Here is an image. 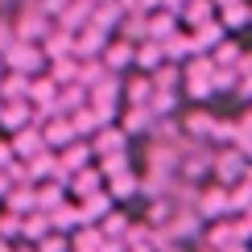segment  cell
<instances>
[{
    "instance_id": "cell-24",
    "label": "cell",
    "mask_w": 252,
    "mask_h": 252,
    "mask_svg": "<svg viewBox=\"0 0 252 252\" xmlns=\"http://www.w3.org/2000/svg\"><path fill=\"white\" fill-rule=\"evenodd\" d=\"M120 95H124V103H136V108H145V103H149V95H153V83H149V75H141V70H136L132 79H124Z\"/></svg>"
},
{
    "instance_id": "cell-21",
    "label": "cell",
    "mask_w": 252,
    "mask_h": 252,
    "mask_svg": "<svg viewBox=\"0 0 252 252\" xmlns=\"http://www.w3.org/2000/svg\"><path fill=\"white\" fill-rule=\"evenodd\" d=\"M25 124H33V108H29L25 99L21 103H0V128L4 132H17V128H25Z\"/></svg>"
},
{
    "instance_id": "cell-46",
    "label": "cell",
    "mask_w": 252,
    "mask_h": 252,
    "mask_svg": "<svg viewBox=\"0 0 252 252\" xmlns=\"http://www.w3.org/2000/svg\"><path fill=\"white\" fill-rule=\"evenodd\" d=\"M13 161H17V157H13V149H8V141H0V174H4Z\"/></svg>"
},
{
    "instance_id": "cell-17",
    "label": "cell",
    "mask_w": 252,
    "mask_h": 252,
    "mask_svg": "<svg viewBox=\"0 0 252 252\" xmlns=\"http://www.w3.org/2000/svg\"><path fill=\"white\" fill-rule=\"evenodd\" d=\"M79 108H87V87H83V83L58 87V95H54V112L58 116H70V112H79Z\"/></svg>"
},
{
    "instance_id": "cell-29",
    "label": "cell",
    "mask_w": 252,
    "mask_h": 252,
    "mask_svg": "<svg viewBox=\"0 0 252 252\" xmlns=\"http://www.w3.org/2000/svg\"><path fill=\"white\" fill-rule=\"evenodd\" d=\"M46 75L54 79L58 87H66V83L79 79V58H75V54H66V58H50V62H46Z\"/></svg>"
},
{
    "instance_id": "cell-42",
    "label": "cell",
    "mask_w": 252,
    "mask_h": 252,
    "mask_svg": "<svg viewBox=\"0 0 252 252\" xmlns=\"http://www.w3.org/2000/svg\"><path fill=\"white\" fill-rule=\"evenodd\" d=\"M186 95L198 99V103L211 99V95H215V91H211V79H186Z\"/></svg>"
},
{
    "instance_id": "cell-6",
    "label": "cell",
    "mask_w": 252,
    "mask_h": 252,
    "mask_svg": "<svg viewBox=\"0 0 252 252\" xmlns=\"http://www.w3.org/2000/svg\"><path fill=\"white\" fill-rule=\"evenodd\" d=\"M87 145H91V157H95V161L99 157H112V153H128V136H124L120 124H103Z\"/></svg>"
},
{
    "instance_id": "cell-30",
    "label": "cell",
    "mask_w": 252,
    "mask_h": 252,
    "mask_svg": "<svg viewBox=\"0 0 252 252\" xmlns=\"http://www.w3.org/2000/svg\"><path fill=\"white\" fill-rule=\"evenodd\" d=\"M33 194H37V211H54V207L66 203V186L62 182H37Z\"/></svg>"
},
{
    "instance_id": "cell-44",
    "label": "cell",
    "mask_w": 252,
    "mask_h": 252,
    "mask_svg": "<svg viewBox=\"0 0 252 252\" xmlns=\"http://www.w3.org/2000/svg\"><path fill=\"white\" fill-rule=\"evenodd\" d=\"M66 4H70V0H37V8H41V13H46L50 21H54V17H58Z\"/></svg>"
},
{
    "instance_id": "cell-19",
    "label": "cell",
    "mask_w": 252,
    "mask_h": 252,
    "mask_svg": "<svg viewBox=\"0 0 252 252\" xmlns=\"http://www.w3.org/2000/svg\"><path fill=\"white\" fill-rule=\"evenodd\" d=\"M46 232H54L46 211H25V215H21V236H17L21 244H37V240L46 236Z\"/></svg>"
},
{
    "instance_id": "cell-12",
    "label": "cell",
    "mask_w": 252,
    "mask_h": 252,
    "mask_svg": "<svg viewBox=\"0 0 252 252\" xmlns=\"http://www.w3.org/2000/svg\"><path fill=\"white\" fill-rule=\"evenodd\" d=\"M8 149H13L17 161H25V157H33L37 149H46V141H41L37 124H25V128H17V132H13V141H8Z\"/></svg>"
},
{
    "instance_id": "cell-22",
    "label": "cell",
    "mask_w": 252,
    "mask_h": 252,
    "mask_svg": "<svg viewBox=\"0 0 252 252\" xmlns=\"http://www.w3.org/2000/svg\"><path fill=\"white\" fill-rule=\"evenodd\" d=\"M174 29H178V17L165 13V8H157V13L145 17V37H149V41H165Z\"/></svg>"
},
{
    "instance_id": "cell-32",
    "label": "cell",
    "mask_w": 252,
    "mask_h": 252,
    "mask_svg": "<svg viewBox=\"0 0 252 252\" xmlns=\"http://www.w3.org/2000/svg\"><path fill=\"white\" fill-rule=\"evenodd\" d=\"M153 91H178V83H182V70H178V62H161V66L149 75Z\"/></svg>"
},
{
    "instance_id": "cell-18",
    "label": "cell",
    "mask_w": 252,
    "mask_h": 252,
    "mask_svg": "<svg viewBox=\"0 0 252 252\" xmlns=\"http://www.w3.org/2000/svg\"><path fill=\"white\" fill-rule=\"evenodd\" d=\"M120 4H116V0H103V4H95V8H91V17H87V25H95L99 29V33H116V25H120Z\"/></svg>"
},
{
    "instance_id": "cell-23",
    "label": "cell",
    "mask_w": 252,
    "mask_h": 252,
    "mask_svg": "<svg viewBox=\"0 0 252 252\" xmlns=\"http://www.w3.org/2000/svg\"><path fill=\"white\" fill-rule=\"evenodd\" d=\"M161 46L157 41H141V46H132V66L141 70V75H153L157 66H161Z\"/></svg>"
},
{
    "instance_id": "cell-45",
    "label": "cell",
    "mask_w": 252,
    "mask_h": 252,
    "mask_svg": "<svg viewBox=\"0 0 252 252\" xmlns=\"http://www.w3.org/2000/svg\"><path fill=\"white\" fill-rule=\"evenodd\" d=\"M13 41V21H8V13H0V50Z\"/></svg>"
},
{
    "instance_id": "cell-13",
    "label": "cell",
    "mask_w": 252,
    "mask_h": 252,
    "mask_svg": "<svg viewBox=\"0 0 252 252\" xmlns=\"http://www.w3.org/2000/svg\"><path fill=\"white\" fill-rule=\"evenodd\" d=\"M99 62L112 70V75H124V70L132 66V46H128V41H120V37L108 41V46L99 50Z\"/></svg>"
},
{
    "instance_id": "cell-10",
    "label": "cell",
    "mask_w": 252,
    "mask_h": 252,
    "mask_svg": "<svg viewBox=\"0 0 252 252\" xmlns=\"http://www.w3.org/2000/svg\"><path fill=\"white\" fill-rule=\"evenodd\" d=\"M66 190L75 194V198H87V194H95V190H103V174L95 170V161L91 165H83V170H75L66 178Z\"/></svg>"
},
{
    "instance_id": "cell-27",
    "label": "cell",
    "mask_w": 252,
    "mask_h": 252,
    "mask_svg": "<svg viewBox=\"0 0 252 252\" xmlns=\"http://www.w3.org/2000/svg\"><path fill=\"white\" fill-rule=\"evenodd\" d=\"M4 211H13V215L37 211V194H33V186H8V194H4Z\"/></svg>"
},
{
    "instance_id": "cell-7",
    "label": "cell",
    "mask_w": 252,
    "mask_h": 252,
    "mask_svg": "<svg viewBox=\"0 0 252 252\" xmlns=\"http://www.w3.org/2000/svg\"><path fill=\"white\" fill-rule=\"evenodd\" d=\"M215 120H219V116H211L207 108H194V112H186V116L178 120V128H182L186 141H207V145H211V136H215Z\"/></svg>"
},
{
    "instance_id": "cell-35",
    "label": "cell",
    "mask_w": 252,
    "mask_h": 252,
    "mask_svg": "<svg viewBox=\"0 0 252 252\" xmlns=\"http://www.w3.org/2000/svg\"><path fill=\"white\" fill-rule=\"evenodd\" d=\"M240 54H244V50H240L236 41H219V46H211V62H215V66H223V70H236Z\"/></svg>"
},
{
    "instance_id": "cell-39",
    "label": "cell",
    "mask_w": 252,
    "mask_h": 252,
    "mask_svg": "<svg viewBox=\"0 0 252 252\" xmlns=\"http://www.w3.org/2000/svg\"><path fill=\"white\" fill-rule=\"evenodd\" d=\"M248 13H252V8L244 4V0H240V4H227L223 17H219V25H227V29H244V25H248Z\"/></svg>"
},
{
    "instance_id": "cell-11",
    "label": "cell",
    "mask_w": 252,
    "mask_h": 252,
    "mask_svg": "<svg viewBox=\"0 0 252 252\" xmlns=\"http://www.w3.org/2000/svg\"><path fill=\"white\" fill-rule=\"evenodd\" d=\"M153 124H157V116H153L149 108H136V103H128V108H124V116H120L124 136H149Z\"/></svg>"
},
{
    "instance_id": "cell-47",
    "label": "cell",
    "mask_w": 252,
    "mask_h": 252,
    "mask_svg": "<svg viewBox=\"0 0 252 252\" xmlns=\"http://www.w3.org/2000/svg\"><path fill=\"white\" fill-rule=\"evenodd\" d=\"M17 4H21V0H0V13H13Z\"/></svg>"
},
{
    "instance_id": "cell-56",
    "label": "cell",
    "mask_w": 252,
    "mask_h": 252,
    "mask_svg": "<svg viewBox=\"0 0 252 252\" xmlns=\"http://www.w3.org/2000/svg\"><path fill=\"white\" fill-rule=\"evenodd\" d=\"M248 21H252V13H248Z\"/></svg>"
},
{
    "instance_id": "cell-37",
    "label": "cell",
    "mask_w": 252,
    "mask_h": 252,
    "mask_svg": "<svg viewBox=\"0 0 252 252\" xmlns=\"http://www.w3.org/2000/svg\"><path fill=\"white\" fill-rule=\"evenodd\" d=\"M170 215H174V203H170V198H153L149 211H145V223H149V227H165V223H170Z\"/></svg>"
},
{
    "instance_id": "cell-55",
    "label": "cell",
    "mask_w": 252,
    "mask_h": 252,
    "mask_svg": "<svg viewBox=\"0 0 252 252\" xmlns=\"http://www.w3.org/2000/svg\"><path fill=\"white\" fill-rule=\"evenodd\" d=\"M95 4H103V0H95Z\"/></svg>"
},
{
    "instance_id": "cell-49",
    "label": "cell",
    "mask_w": 252,
    "mask_h": 252,
    "mask_svg": "<svg viewBox=\"0 0 252 252\" xmlns=\"http://www.w3.org/2000/svg\"><path fill=\"white\" fill-rule=\"evenodd\" d=\"M124 252H153V248H149V244H128Z\"/></svg>"
},
{
    "instance_id": "cell-36",
    "label": "cell",
    "mask_w": 252,
    "mask_h": 252,
    "mask_svg": "<svg viewBox=\"0 0 252 252\" xmlns=\"http://www.w3.org/2000/svg\"><path fill=\"white\" fill-rule=\"evenodd\" d=\"M95 227H99V236H116V240H124V232H128V215L112 207V211L103 215V219H99Z\"/></svg>"
},
{
    "instance_id": "cell-53",
    "label": "cell",
    "mask_w": 252,
    "mask_h": 252,
    "mask_svg": "<svg viewBox=\"0 0 252 252\" xmlns=\"http://www.w3.org/2000/svg\"><path fill=\"white\" fill-rule=\"evenodd\" d=\"M70 252H91V248H70Z\"/></svg>"
},
{
    "instance_id": "cell-26",
    "label": "cell",
    "mask_w": 252,
    "mask_h": 252,
    "mask_svg": "<svg viewBox=\"0 0 252 252\" xmlns=\"http://www.w3.org/2000/svg\"><path fill=\"white\" fill-rule=\"evenodd\" d=\"M25 91H29V75H17V70L0 75V103H21Z\"/></svg>"
},
{
    "instance_id": "cell-33",
    "label": "cell",
    "mask_w": 252,
    "mask_h": 252,
    "mask_svg": "<svg viewBox=\"0 0 252 252\" xmlns=\"http://www.w3.org/2000/svg\"><path fill=\"white\" fill-rule=\"evenodd\" d=\"M145 108H149V112H153L157 120L174 116V112H178V91H153V95H149V103H145Z\"/></svg>"
},
{
    "instance_id": "cell-31",
    "label": "cell",
    "mask_w": 252,
    "mask_h": 252,
    "mask_svg": "<svg viewBox=\"0 0 252 252\" xmlns=\"http://www.w3.org/2000/svg\"><path fill=\"white\" fill-rule=\"evenodd\" d=\"M46 215H50V227H54V232H62V236L83 227V219H79V211H75L70 203H62V207H54V211H46Z\"/></svg>"
},
{
    "instance_id": "cell-54",
    "label": "cell",
    "mask_w": 252,
    "mask_h": 252,
    "mask_svg": "<svg viewBox=\"0 0 252 252\" xmlns=\"http://www.w3.org/2000/svg\"><path fill=\"white\" fill-rule=\"evenodd\" d=\"M0 75H4V62H0Z\"/></svg>"
},
{
    "instance_id": "cell-2",
    "label": "cell",
    "mask_w": 252,
    "mask_h": 252,
    "mask_svg": "<svg viewBox=\"0 0 252 252\" xmlns=\"http://www.w3.org/2000/svg\"><path fill=\"white\" fill-rule=\"evenodd\" d=\"M0 62H4V70H17V75H41L46 70V54H41V46H33V41H8L4 50H0Z\"/></svg>"
},
{
    "instance_id": "cell-3",
    "label": "cell",
    "mask_w": 252,
    "mask_h": 252,
    "mask_svg": "<svg viewBox=\"0 0 252 252\" xmlns=\"http://www.w3.org/2000/svg\"><path fill=\"white\" fill-rule=\"evenodd\" d=\"M244 170H248V157L240 153V149H215V157H211V178H215L219 186L240 182Z\"/></svg>"
},
{
    "instance_id": "cell-4",
    "label": "cell",
    "mask_w": 252,
    "mask_h": 252,
    "mask_svg": "<svg viewBox=\"0 0 252 252\" xmlns=\"http://www.w3.org/2000/svg\"><path fill=\"white\" fill-rule=\"evenodd\" d=\"M194 211H198V219H227L232 211H227V186H219V182H211V186H198V194H194Z\"/></svg>"
},
{
    "instance_id": "cell-48",
    "label": "cell",
    "mask_w": 252,
    "mask_h": 252,
    "mask_svg": "<svg viewBox=\"0 0 252 252\" xmlns=\"http://www.w3.org/2000/svg\"><path fill=\"white\" fill-rule=\"evenodd\" d=\"M8 252H37V248H33V244H21V240H17V244L8 248Z\"/></svg>"
},
{
    "instance_id": "cell-25",
    "label": "cell",
    "mask_w": 252,
    "mask_h": 252,
    "mask_svg": "<svg viewBox=\"0 0 252 252\" xmlns=\"http://www.w3.org/2000/svg\"><path fill=\"white\" fill-rule=\"evenodd\" d=\"M203 248H227V244H236V236H232V219H211V227H203Z\"/></svg>"
},
{
    "instance_id": "cell-52",
    "label": "cell",
    "mask_w": 252,
    "mask_h": 252,
    "mask_svg": "<svg viewBox=\"0 0 252 252\" xmlns=\"http://www.w3.org/2000/svg\"><path fill=\"white\" fill-rule=\"evenodd\" d=\"M215 8H227V4H240V0H211Z\"/></svg>"
},
{
    "instance_id": "cell-14",
    "label": "cell",
    "mask_w": 252,
    "mask_h": 252,
    "mask_svg": "<svg viewBox=\"0 0 252 252\" xmlns=\"http://www.w3.org/2000/svg\"><path fill=\"white\" fill-rule=\"evenodd\" d=\"M103 190H108L112 203H128V198L141 194V178H136L132 170H124V174H116V178H108V182H103Z\"/></svg>"
},
{
    "instance_id": "cell-50",
    "label": "cell",
    "mask_w": 252,
    "mask_h": 252,
    "mask_svg": "<svg viewBox=\"0 0 252 252\" xmlns=\"http://www.w3.org/2000/svg\"><path fill=\"white\" fill-rule=\"evenodd\" d=\"M219 252H248V244H227V248H219Z\"/></svg>"
},
{
    "instance_id": "cell-41",
    "label": "cell",
    "mask_w": 252,
    "mask_h": 252,
    "mask_svg": "<svg viewBox=\"0 0 252 252\" xmlns=\"http://www.w3.org/2000/svg\"><path fill=\"white\" fill-rule=\"evenodd\" d=\"M17 236H21V215H13V211H0V240L17 244Z\"/></svg>"
},
{
    "instance_id": "cell-8",
    "label": "cell",
    "mask_w": 252,
    "mask_h": 252,
    "mask_svg": "<svg viewBox=\"0 0 252 252\" xmlns=\"http://www.w3.org/2000/svg\"><path fill=\"white\" fill-rule=\"evenodd\" d=\"M91 8H95V0H70V4L54 17V29H62V33H79V29L87 25Z\"/></svg>"
},
{
    "instance_id": "cell-43",
    "label": "cell",
    "mask_w": 252,
    "mask_h": 252,
    "mask_svg": "<svg viewBox=\"0 0 252 252\" xmlns=\"http://www.w3.org/2000/svg\"><path fill=\"white\" fill-rule=\"evenodd\" d=\"M236 99H244V103H252V70H248V79L244 75H236Z\"/></svg>"
},
{
    "instance_id": "cell-40",
    "label": "cell",
    "mask_w": 252,
    "mask_h": 252,
    "mask_svg": "<svg viewBox=\"0 0 252 252\" xmlns=\"http://www.w3.org/2000/svg\"><path fill=\"white\" fill-rule=\"evenodd\" d=\"M33 248H37V252H70V236H62V232H46Z\"/></svg>"
},
{
    "instance_id": "cell-20",
    "label": "cell",
    "mask_w": 252,
    "mask_h": 252,
    "mask_svg": "<svg viewBox=\"0 0 252 252\" xmlns=\"http://www.w3.org/2000/svg\"><path fill=\"white\" fill-rule=\"evenodd\" d=\"M79 219L83 223H99L103 215L112 211V198H108V190H95V194H87V198H79Z\"/></svg>"
},
{
    "instance_id": "cell-34",
    "label": "cell",
    "mask_w": 252,
    "mask_h": 252,
    "mask_svg": "<svg viewBox=\"0 0 252 252\" xmlns=\"http://www.w3.org/2000/svg\"><path fill=\"white\" fill-rule=\"evenodd\" d=\"M103 75H112V70L103 66L99 58H79V79H75V83H83V87H95Z\"/></svg>"
},
{
    "instance_id": "cell-51",
    "label": "cell",
    "mask_w": 252,
    "mask_h": 252,
    "mask_svg": "<svg viewBox=\"0 0 252 252\" xmlns=\"http://www.w3.org/2000/svg\"><path fill=\"white\" fill-rule=\"evenodd\" d=\"M4 194H8V178L0 174V203H4Z\"/></svg>"
},
{
    "instance_id": "cell-1",
    "label": "cell",
    "mask_w": 252,
    "mask_h": 252,
    "mask_svg": "<svg viewBox=\"0 0 252 252\" xmlns=\"http://www.w3.org/2000/svg\"><path fill=\"white\" fill-rule=\"evenodd\" d=\"M211 157H215V145L207 141H186L182 149H178V165L174 174L182 178V182H203V178H211Z\"/></svg>"
},
{
    "instance_id": "cell-16",
    "label": "cell",
    "mask_w": 252,
    "mask_h": 252,
    "mask_svg": "<svg viewBox=\"0 0 252 252\" xmlns=\"http://www.w3.org/2000/svg\"><path fill=\"white\" fill-rule=\"evenodd\" d=\"M41 46V54H46V62L50 58H66V54H75V33H62V29H54V21H50V33L37 41Z\"/></svg>"
},
{
    "instance_id": "cell-15",
    "label": "cell",
    "mask_w": 252,
    "mask_h": 252,
    "mask_svg": "<svg viewBox=\"0 0 252 252\" xmlns=\"http://www.w3.org/2000/svg\"><path fill=\"white\" fill-rule=\"evenodd\" d=\"M108 33H99L95 25H83L79 33H75V58H99V50L108 46Z\"/></svg>"
},
{
    "instance_id": "cell-9",
    "label": "cell",
    "mask_w": 252,
    "mask_h": 252,
    "mask_svg": "<svg viewBox=\"0 0 252 252\" xmlns=\"http://www.w3.org/2000/svg\"><path fill=\"white\" fill-rule=\"evenodd\" d=\"M37 132H41V141H46V149H66L70 141H75V132H70V120L66 116H50L46 124H37Z\"/></svg>"
},
{
    "instance_id": "cell-38",
    "label": "cell",
    "mask_w": 252,
    "mask_h": 252,
    "mask_svg": "<svg viewBox=\"0 0 252 252\" xmlns=\"http://www.w3.org/2000/svg\"><path fill=\"white\" fill-rule=\"evenodd\" d=\"M95 170L103 174V182H108V178H116V174H124V170H132V165H128V153H112V157H99Z\"/></svg>"
},
{
    "instance_id": "cell-28",
    "label": "cell",
    "mask_w": 252,
    "mask_h": 252,
    "mask_svg": "<svg viewBox=\"0 0 252 252\" xmlns=\"http://www.w3.org/2000/svg\"><path fill=\"white\" fill-rule=\"evenodd\" d=\"M211 17H215V4H211V0H186L182 13H178V25L194 29V25H203V21H211Z\"/></svg>"
},
{
    "instance_id": "cell-5",
    "label": "cell",
    "mask_w": 252,
    "mask_h": 252,
    "mask_svg": "<svg viewBox=\"0 0 252 252\" xmlns=\"http://www.w3.org/2000/svg\"><path fill=\"white\" fill-rule=\"evenodd\" d=\"M170 240H178V244H186V240H198L203 236V219H198L194 207H174V215H170V223L161 227Z\"/></svg>"
}]
</instances>
